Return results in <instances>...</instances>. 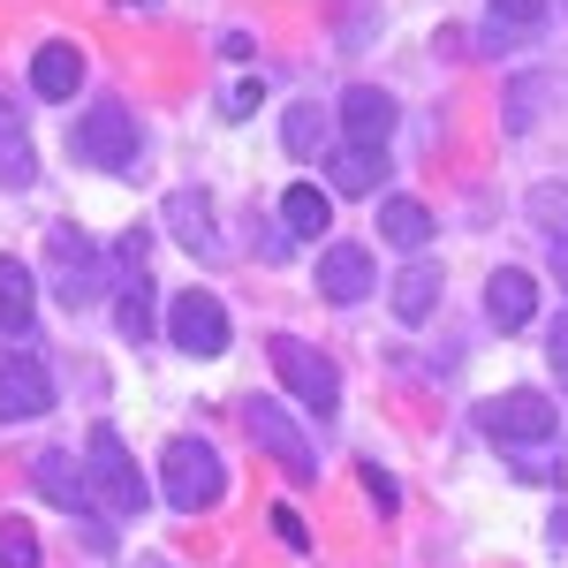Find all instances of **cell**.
I'll list each match as a JSON object with an SVG mask.
<instances>
[{"label":"cell","instance_id":"obj_1","mask_svg":"<svg viewBox=\"0 0 568 568\" xmlns=\"http://www.w3.org/2000/svg\"><path fill=\"white\" fill-rule=\"evenodd\" d=\"M160 485H168V500H175L182 516H205V508H220V493H227V463L213 455V439L182 433L160 455Z\"/></svg>","mask_w":568,"mask_h":568},{"label":"cell","instance_id":"obj_2","mask_svg":"<svg viewBox=\"0 0 568 568\" xmlns=\"http://www.w3.org/2000/svg\"><path fill=\"white\" fill-rule=\"evenodd\" d=\"M265 356H273L281 387L296 394L304 409H318V417H334V409H342V372L311 349V342H296V334H273V342H265Z\"/></svg>","mask_w":568,"mask_h":568},{"label":"cell","instance_id":"obj_3","mask_svg":"<svg viewBox=\"0 0 568 568\" xmlns=\"http://www.w3.org/2000/svg\"><path fill=\"white\" fill-rule=\"evenodd\" d=\"M84 470H91V493H99L114 516H136V508H144V478H136V463H130V447H122L114 425H91Z\"/></svg>","mask_w":568,"mask_h":568},{"label":"cell","instance_id":"obj_4","mask_svg":"<svg viewBox=\"0 0 568 568\" xmlns=\"http://www.w3.org/2000/svg\"><path fill=\"white\" fill-rule=\"evenodd\" d=\"M243 433L258 439V455H273L296 485L318 478V455H311V439L288 425V409H281V402H243Z\"/></svg>","mask_w":568,"mask_h":568},{"label":"cell","instance_id":"obj_5","mask_svg":"<svg viewBox=\"0 0 568 568\" xmlns=\"http://www.w3.org/2000/svg\"><path fill=\"white\" fill-rule=\"evenodd\" d=\"M69 144H77V160L122 175V168H136V114H130V106H91Z\"/></svg>","mask_w":568,"mask_h":568},{"label":"cell","instance_id":"obj_6","mask_svg":"<svg viewBox=\"0 0 568 568\" xmlns=\"http://www.w3.org/2000/svg\"><path fill=\"white\" fill-rule=\"evenodd\" d=\"M478 425H485L493 439H516V447H530V439H554V433H561L554 402H546V394H530V387L493 394V402L478 409Z\"/></svg>","mask_w":568,"mask_h":568},{"label":"cell","instance_id":"obj_7","mask_svg":"<svg viewBox=\"0 0 568 568\" xmlns=\"http://www.w3.org/2000/svg\"><path fill=\"white\" fill-rule=\"evenodd\" d=\"M168 342L182 356H220L227 349V311H220L213 288H182L175 311H168Z\"/></svg>","mask_w":568,"mask_h":568},{"label":"cell","instance_id":"obj_8","mask_svg":"<svg viewBox=\"0 0 568 568\" xmlns=\"http://www.w3.org/2000/svg\"><path fill=\"white\" fill-rule=\"evenodd\" d=\"M53 409V379H45L39 356H16V364H0V425H31Z\"/></svg>","mask_w":568,"mask_h":568},{"label":"cell","instance_id":"obj_9","mask_svg":"<svg viewBox=\"0 0 568 568\" xmlns=\"http://www.w3.org/2000/svg\"><path fill=\"white\" fill-rule=\"evenodd\" d=\"M379 281H372V251L364 243H326L318 251V296L326 304H364Z\"/></svg>","mask_w":568,"mask_h":568},{"label":"cell","instance_id":"obj_10","mask_svg":"<svg viewBox=\"0 0 568 568\" xmlns=\"http://www.w3.org/2000/svg\"><path fill=\"white\" fill-rule=\"evenodd\" d=\"M45 251H53V265H61V304H69V311H84L91 296L106 288V281H99V251H91L77 227H53Z\"/></svg>","mask_w":568,"mask_h":568},{"label":"cell","instance_id":"obj_11","mask_svg":"<svg viewBox=\"0 0 568 568\" xmlns=\"http://www.w3.org/2000/svg\"><path fill=\"white\" fill-rule=\"evenodd\" d=\"M31 485H39L53 508H69L77 524L91 516V470H77V455H61V447H45L39 463H31Z\"/></svg>","mask_w":568,"mask_h":568},{"label":"cell","instance_id":"obj_12","mask_svg":"<svg viewBox=\"0 0 568 568\" xmlns=\"http://www.w3.org/2000/svg\"><path fill=\"white\" fill-rule=\"evenodd\" d=\"M342 130H349V144L387 152V136H394V99H387L379 84H349V91H342Z\"/></svg>","mask_w":568,"mask_h":568},{"label":"cell","instance_id":"obj_13","mask_svg":"<svg viewBox=\"0 0 568 568\" xmlns=\"http://www.w3.org/2000/svg\"><path fill=\"white\" fill-rule=\"evenodd\" d=\"M530 311H538V281H530L524 265H500V273L485 281V318H493L500 334H516V326H530Z\"/></svg>","mask_w":568,"mask_h":568},{"label":"cell","instance_id":"obj_14","mask_svg":"<svg viewBox=\"0 0 568 568\" xmlns=\"http://www.w3.org/2000/svg\"><path fill=\"white\" fill-rule=\"evenodd\" d=\"M433 304H439V265H402V273H394V318H402V326H425V318H433Z\"/></svg>","mask_w":568,"mask_h":568},{"label":"cell","instance_id":"obj_15","mask_svg":"<svg viewBox=\"0 0 568 568\" xmlns=\"http://www.w3.org/2000/svg\"><path fill=\"white\" fill-rule=\"evenodd\" d=\"M31 84H39L45 99H77V84H84V53H77V45H39Z\"/></svg>","mask_w":568,"mask_h":568},{"label":"cell","instance_id":"obj_16","mask_svg":"<svg viewBox=\"0 0 568 568\" xmlns=\"http://www.w3.org/2000/svg\"><path fill=\"white\" fill-rule=\"evenodd\" d=\"M379 235H387L394 251H425V235H433V213H425L417 197H387V205H379Z\"/></svg>","mask_w":568,"mask_h":568},{"label":"cell","instance_id":"obj_17","mask_svg":"<svg viewBox=\"0 0 568 568\" xmlns=\"http://www.w3.org/2000/svg\"><path fill=\"white\" fill-rule=\"evenodd\" d=\"M168 220H175V235L190 251H220L213 243V197H205V190H175V197H168Z\"/></svg>","mask_w":568,"mask_h":568},{"label":"cell","instance_id":"obj_18","mask_svg":"<svg viewBox=\"0 0 568 568\" xmlns=\"http://www.w3.org/2000/svg\"><path fill=\"white\" fill-rule=\"evenodd\" d=\"M31 175H39V160H31V136H23V122H16V106L0 99V182H8V190H23Z\"/></svg>","mask_w":568,"mask_h":568},{"label":"cell","instance_id":"obj_19","mask_svg":"<svg viewBox=\"0 0 568 568\" xmlns=\"http://www.w3.org/2000/svg\"><path fill=\"white\" fill-rule=\"evenodd\" d=\"M326 175H334V190H356V197H364V190H379V175H387V160H379L372 144H342V152L326 160Z\"/></svg>","mask_w":568,"mask_h":568},{"label":"cell","instance_id":"obj_20","mask_svg":"<svg viewBox=\"0 0 568 568\" xmlns=\"http://www.w3.org/2000/svg\"><path fill=\"white\" fill-rule=\"evenodd\" d=\"M281 220H288V235H318V227H334V197H326L318 182H296V190L281 197Z\"/></svg>","mask_w":568,"mask_h":568},{"label":"cell","instance_id":"obj_21","mask_svg":"<svg viewBox=\"0 0 568 568\" xmlns=\"http://www.w3.org/2000/svg\"><path fill=\"white\" fill-rule=\"evenodd\" d=\"M31 326V265L0 258V334H23Z\"/></svg>","mask_w":568,"mask_h":568},{"label":"cell","instance_id":"obj_22","mask_svg":"<svg viewBox=\"0 0 568 568\" xmlns=\"http://www.w3.org/2000/svg\"><path fill=\"white\" fill-rule=\"evenodd\" d=\"M546 23V0H493V16H485V39L508 45V39H530Z\"/></svg>","mask_w":568,"mask_h":568},{"label":"cell","instance_id":"obj_23","mask_svg":"<svg viewBox=\"0 0 568 568\" xmlns=\"http://www.w3.org/2000/svg\"><path fill=\"white\" fill-rule=\"evenodd\" d=\"M524 213L538 220L554 243H568V182H538V190L524 197Z\"/></svg>","mask_w":568,"mask_h":568},{"label":"cell","instance_id":"obj_24","mask_svg":"<svg viewBox=\"0 0 568 568\" xmlns=\"http://www.w3.org/2000/svg\"><path fill=\"white\" fill-rule=\"evenodd\" d=\"M0 568H39V530L23 524V516L0 524Z\"/></svg>","mask_w":568,"mask_h":568},{"label":"cell","instance_id":"obj_25","mask_svg":"<svg viewBox=\"0 0 568 568\" xmlns=\"http://www.w3.org/2000/svg\"><path fill=\"white\" fill-rule=\"evenodd\" d=\"M114 326H122L130 342H144V334H152V288H144V281H130V296L114 304Z\"/></svg>","mask_w":568,"mask_h":568},{"label":"cell","instance_id":"obj_26","mask_svg":"<svg viewBox=\"0 0 568 568\" xmlns=\"http://www.w3.org/2000/svg\"><path fill=\"white\" fill-rule=\"evenodd\" d=\"M281 136H288V152H296V160H311V144H318V106H288Z\"/></svg>","mask_w":568,"mask_h":568},{"label":"cell","instance_id":"obj_27","mask_svg":"<svg viewBox=\"0 0 568 568\" xmlns=\"http://www.w3.org/2000/svg\"><path fill=\"white\" fill-rule=\"evenodd\" d=\"M273 530H281V538H288V546H296V554H304V546H311V530L296 524V508H273Z\"/></svg>","mask_w":568,"mask_h":568},{"label":"cell","instance_id":"obj_28","mask_svg":"<svg viewBox=\"0 0 568 568\" xmlns=\"http://www.w3.org/2000/svg\"><path fill=\"white\" fill-rule=\"evenodd\" d=\"M546 356H554V379H561V394H568V318L554 326V349H546Z\"/></svg>","mask_w":568,"mask_h":568},{"label":"cell","instance_id":"obj_29","mask_svg":"<svg viewBox=\"0 0 568 568\" xmlns=\"http://www.w3.org/2000/svg\"><path fill=\"white\" fill-rule=\"evenodd\" d=\"M364 493H372V500H379V508H394V485L379 478V463H364Z\"/></svg>","mask_w":568,"mask_h":568},{"label":"cell","instance_id":"obj_30","mask_svg":"<svg viewBox=\"0 0 568 568\" xmlns=\"http://www.w3.org/2000/svg\"><path fill=\"white\" fill-rule=\"evenodd\" d=\"M258 106H265V84H243V91H235V106H227V114H258Z\"/></svg>","mask_w":568,"mask_h":568},{"label":"cell","instance_id":"obj_31","mask_svg":"<svg viewBox=\"0 0 568 568\" xmlns=\"http://www.w3.org/2000/svg\"><path fill=\"white\" fill-rule=\"evenodd\" d=\"M554 281L568 288V243H554Z\"/></svg>","mask_w":568,"mask_h":568},{"label":"cell","instance_id":"obj_32","mask_svg":"<svg viewBox=\"0 0 568 568\" xmlns=\"http://www.w3.org/2000/svg\"><path fill=\"white\" fill-rule=\"evenodd\" d=\"M554 538H561V546H568V508H554Z\"/></svg>","mask_w":568,"mask_h":568},{"label":"cell","instance_id":"obj_33","mask_svg":"<svg viewBox=\"0 0 568 568\" xmlns=\"http://www.w3.org/2000/svg\"><path fill=\"white\" fill-rule=\"evenodd\" d=\"M136 568H168V561H136Z\"/></svg>","mask_w":568,"mask_h":568}]
</instances>
